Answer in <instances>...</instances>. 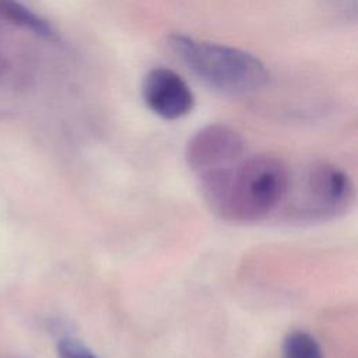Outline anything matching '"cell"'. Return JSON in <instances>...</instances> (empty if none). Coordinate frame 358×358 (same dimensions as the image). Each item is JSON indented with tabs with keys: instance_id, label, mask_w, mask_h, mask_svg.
Wrapping results in <instances>:
<instances>
[{
	"instance_id": "cell-1",
	"label": "cell",
	"mask_w": 358,
	"mask_h": 358,
	"mask_svg": "<svg viewBox=\"0 0 358 358\" xmlns=\"http://www.w3.org/2000/svg\"><path fill=\"white\" fill-rule=\"evenodd\" d=\"M291 173L273 155L243 158L227 172L199 179L206 204L218 217L256 222L277 210L288 196Z\"/></svg>"
},
{
	"instance_id": "cell-2",
	"label": "cell",
	"mask_w": 358,
	"mask_h": 358,
	"mask_svg": "<svg viewBox=\"0 0 358 358\" xmlns=\"http://www.w3.org/2000/svg\"><path fill=\"white\" fill-rule=\"evenodd\" d=\"M168 46L190 73L221 94L249 95L268 81L263 62L246 50L182 34L171 35Z\"/></svg>"
},
{
	"instance_id": "cell-3",
	"label": "cell",
	"mask_w": 358,
	"mask_h": 358,
	"mask_svg": "<svg viewBox=\"0 0 358 358\" xmlns=\"http://www.w3.org/2000/svg\"><path fill=\"white\" fill-rule=\"evenodd\" d=\"M185 158L199 179L222 173L245 158V141L225 124H208L192 136Z\"/></svg>"
},
{
	"instance_id": "cell-4",
	"label": "cell",
	"mask_w": 358,
	"mask_h": 358,
	"mask_svg": "<svg viewBox=\"0 0 358 358\" xmlns=\"http://www.w3.org/2000/svg\"><path fill=\"white\" fill-rule=\"evenodd\" d=\"M303 213L309 218H333L343 214L354 200V186L350 176L340 168L319 162L312 165L303 179Z\"/></svg>"
},
{
	"instance_id": "cell-5",
	"label": "cell",
	"mask_w": 358,
	"mask_h": 358,
	"mask_svg": "<svg viewBox=\"0 0 358 358\" xmlns=\"http://www.w3.org/2000/svg\"><path fill=\"white\" fill-rule=\"evenodd\" d=\"M141 95L147 108L166 120L180 119L194 106V95L185 80L173 70L161 66L147 71Z\"/></svg>"
},
{
	"instance_id": "cell-6",
	"label": "cell",
	"mask_w": 358,
	"mask_h": 358,
	"mask_svg": "<svg viewBox=\"0 0 358 358\" xmlns=\"http://www.w3.org/2000/svg\"><path fill=\"white\" fill-rule=\"evenodd\" d=\"M0 15L13 24L31 29L39 36L52 38L55 35L52 27L45 20L15 0H0Z\"/></svg>"
},
{
	"instance_id": "cell-7",
	"label": "cell",
	"mask_w": 358,
	"mask_h": 358,
	"mask_svg": "<svg viewBox=\"0 0 358 358\" xmlns=\"http://www.w3.org/2000/svg\"><path fill=\"white\" fill-rule=\"evenodd\" d=\"M282 358H323L317 341L305 331L288 333L282 341Z\"/></svg>"
},
{
	"instance_id": "cell-8",
	"label": "cell",
	"mask_w": 358,
	"mask_h": 358,
	"mask_svg": "<svg viewBox=\"0 0 358 358\" xmlns=\"http://www.w3.org/2000/svg\"><path fill=\"white\" fill-rule=\"evenodd\" d=\"M59 358H98L88 347L76 338L64 337L57 344Z\"/></svg>"
}]
</instances>
